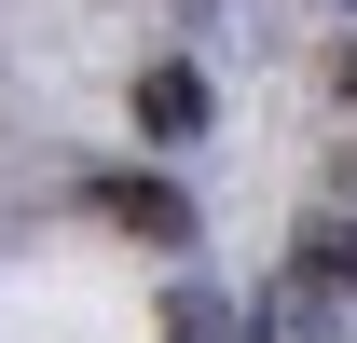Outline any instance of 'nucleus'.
Segmentation results:
<instances>
[{"label":"nucleus","instance_id":"f03ea898","mask_svg":"<svg viewBox=\"0 0 357 343\" xmlns=\"http://www.w3.org/2000/svg\"><path fill=\"white\" fill-rule=\"evenodd\" d=\"M137 137H151V151L206 137V69H192V55H151V69H137Z\"/></svg>","mask_w":357,"mask_h":343},{"label":"nucleus","instance_id":"7ed1b4c3","mask_svg":"<svg viewBox=\"0 0 357 343\" xmlns=\"http://www.w3.org/2000/svg\"><path fill=\"white\" fill-rule=\"evenodd\" d=\"M289 289H303V302H357V220H344V206H316V220H303Z\"/></svg>","mask_w":357,"mask_h":343},{"label":"nucleus","instance_id":"20e7f679","mask_svg":"<svg viewBox=\"0 0 357 343\" xmlns=\"http://www.w3.org/2000/svg\"><path fill=\"white\" fill-rule=\"evenodd\" d=\"M330 96H344V110H357V28H344V42H330Z\"/></svg>","mask_w":357,"mask_h":343},{"label":"nucleus","instance_id":"f257e3e1","mask_svg":"<svg viewBox=\"0 0 357 343\" xmlns=\"http://www.w3.org/2000/svg\"><path fill=\"white\" fill-rule=\"evenodd\" d=\"M83 206L110 220V234H137V247H192V234H206V220H192V192H178L165 165H96Z\"/></svg>","mask_w":357,"mask_h":343}]
</instances>
